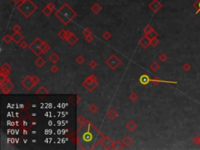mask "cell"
Masks as SVG:
<instances>
[{
  "mask_svg": "<svg viewBox=\"0 0 200 150\" xmlns=\"http://www.w3.org/2000/svg\"><path fill=\"white\" fill-rule=\"evenodd\" d=\"M88 110H89V111H90L91 113H96L98 111V110H99V107H98L96 104H91V105L89 106Z\"/></svg>",
  "mask_w": 200,
  "mask_h": 150,
  "instance_id": "cell-31",
  "label": "cell"
},
{
  "mask_svg": "<svg viewBox=\"0 0 200 150\" xmlns=\"http://www.w3.org/2000/svg\"><path fill=\"white\" fill-rule=\"evenodd\" d=\"M41 12H42V13L45 15L46 17H49L52 13V12H53V9H52L49 6L46 5V6H45L42 9H41Z\"/></svg>",
  "mask_w": 200,
  "mask_h": 150,
  "instance_id": "cell-22",
  "label": "cell"
},
{
  "mask_svg": "<svg viewBox=\"0 0 200 150\" xmlns=\"http://www.w3.org/2000/svg\"><path fill=\"white\" fill-rule=\"evenodd\" d=\"M111 37H112V35H111V34L110 33L109 31H105L104 33L102 34V38L106 40V41H108V40H110V38H111Z\"/></svg>",
  "mask_w": 200,
  "mask_h": 150,
  "instance_id": "cell-34",
  "label": "cell"
},
{
  "mask_svg": "<svg viewBox=\"0 0 200 150\" xmlns=\"http://www.w3.org/2000/svg\"><path fill=\"white\" fill-rule=\"evenodd\" d=\"M106 63L112 70H116L122 63V62L115 54H113L106 60Z\"/></svg>",
  "mask_w": 200,
  "mask_h": 150,
  "instance_id": "cell-5",
  "label": "cell"
},
{
  "mask_svg": "<svg viewBox=\"0 0 200 150\" xmlns=\"http://www.w3.org/2000/svg\"><path fill=\"white\" fill-rule=\"evenodd\" d=\"M145 35L151 40V39H152V38H157L158 34H157V32H156L154 29H152L151 31H149V33H147Z\"/></svg>",
  "mask_w": 200,
  "mask_h": 150,
  "instance_id": "cell-27",
  "label": "cell"
},
{
  "mask_svg": "<svg viewBox=\"0 0 200 150\" xmlns=\"http://www.w3.org/2000/svg\"><path fill=\"white\" fill-rule=\"evenodd\" d=\"M85 57L82 56H78L76 58V62L78 64H83L84 63H85Z\"/></svg>",
  "mask_w": 200,
  "mask_h": 150,
  "instance_id": "cell-39",
  "label": "cell"
},
{
  "mask_svg": "<svg viewBox=\"0 0 200 150\" xmlns=\"http://www.w3.org/2000/svg\"><path fill=\"white\" fill-rule=\"evenodd\" d=\"M8 77L7 76H5V75H3V74H0V82H3V81H5Z\"/></svg>",
  "mask_w": 200,
  "mask_h": 150,
  "instance_id": "cell-51",
  "label": "cell"
},
{
  "mask_svg": "<svg viewBox=\"0 0 200 150\" xmlns=\"http://www.w3.org/2000/svg\"><path fill=\"white\" fill-rule=\"evenodd\" d=\"M139 45L144 48V49H147L149 46H150V39L147 37L145 35L140 39L139 41Z\"/></svg>",
  "mask_w": 200,
  "mask_h": 150,
  "instance_id": "cell-9",
  "label": "cell"
},
{
  "mask_svg": "<svg viewBox=\"0 0 200 150\" xmlns=\"http://www.w3.org/2000/svg\"><path fill=\"white\" fill-rule=\"evenodd\" d=\"M1 70H6V71H10V70H11V67L9 65L8 63H5L1 67Z\"/></svg>",
  "mask_w": 200,
  "mask_h": 150,
  "instance_id": "cell-37",
  "label": "cell"
},
{
  "mask_svg": "<svg viewBox=\"0 0 200 150\" xmlns=\"http://www.w3.org/2000/svg\"><path fill=\"white\" fill-rule=\"evenodd\" d=\"M77 143L82 149H92L101 142L102 134L90 121L78 128Z\"/></svg>",
  "mask_w": 200,
  "mask_h": 150,
  "instance_id": "cell-1",
  "label": "cell"
},
{
  "mask_svg": "<svg viewBox=\"0 0 200 150\" xmlns=\"http://www.w3.org/2000/svg\"><path fill=\"white\" fill-rule=\"evenodd\" d=\"M12 1H13L14 3L17 4V5H19L20 3H21V0H12Z\"/></svg>",
  "mask_w": 200,
  "mask_h": 150,
  "instance_id": "cell-55",
  "label": "cell"
},
{
  "mask_svg": "<svg viewBox=\"0 0 200 150\" xmlns=\"http://www.w3.org/2000/svg\"><path fill=\"white\" fill-rule=\"evenodd\" d=\"M97 65H98V63H97L96 61H94V60H92V61H91V62L89 63V67H90L91 69L96 68V67H97Z\"/></svg>",
  "mask_w": 200,
  "mask_h": 150,
  "instance_id": "cell-46",
  "label": "cell"
},
{
  "mask_svg": "<svg viewBox=\"0 0 200 150\" xmlns=\"http://www.w3.org/2000/svg\"><path fill=\"white\" fill-rule=\"evenodd\" d=\"M158 59H159L160 61L164 63V62L166 61V59H167V56H166V55L165 54V53H161V54H160L159 56H158Z\"/></svg>",
  "mask_w": 200,
  "mask_h": 150,
  "instance_id": "cell-38",
  "label": "cell"
},
{
  "mask_svg": "<svg viewBox=\"0 0 200 150\" xmlns=\"http://www.w3.org/2000/svg\"><path fill=\"white\" fill-rule=\"evenodd\" d=\"M99 85V83L97 82V81H94L91 83L88 84H85L84 85V87H85V88L88 91V92H92L95 88H96Z\"/></svg>",
  "mask_w": 200,
  "mask_h": 150,
  "instance_id": "cell-14",
  "label": "cell"
},
{
  "mask_svg": "<svg viewBox=\"0 0 200 150\" xmlns=\"http://www.w3.org/2000/svg\"><path fill=\"white\" fill-rule=\"evenodd\" d=\"M28 46H29V45H27V42H26L25 41H22L20 43V46L23 49H25Z\"/></svg>",
  "mask_w": 200,
  "mask_h": 150,
  "instance_id": "cell-47",
  "label": "cell"
},
{
  "mask_svg": "<svg viewBox=\"0 0 200 150\" xmlns=\"http://www.w3.org/2000/svg\"><path fill=\"white\" fill-rule=\"evenodd\" d=\"M35 64L38 67H42L45 64V61L41 58V57H38L36 60H35Z\"/></svg>",
  "mask_w": 200,
  "mask_h": 150,
  "instance_id": "cell-28",
  "label": "cell"
},
{
  "mask_svg": "<svg viewBox=\"0 0 200 150\" xmlns=\"http://www.w3.org/2000/svg\"><path fill=\"white\" fill-rule=\"evenodd\" d=\"M78 39H79L78 37L76 35L73 34V33H72L69 37H67L66 38L67 41L68 42L69 45H70V46H73L75 43H77V42L78 41Z\"/></svg>",
  "mask_w": 200,
  "mask_h": 150,
  "instance_id": "cell-11",
  "label": "cell"
},
{
  "mask_svg": "<svg viewBox=\"0 0 200 150\" xmlns=\"http://www.w3.org/2000/svg\"><path fill=\"white\" fill-rule=\"evenodd\" d=\"M25 1H27V0H21V3H23V2H25Z\"/></svg>",
  "mask_w": 200,
  "mask_h": 150,
  "instance_id": "cell-56",
  "label": "cell"
},
{
  "mask_svg": "<svg viewBox=\"0 0 200 150\" xmlns=\"http://www.w3.org/2000/svg\"><path fill=\"white\" fill-rule=\"evenodd\" d=\"M94 40V37L91 35H89L88 36H85V41L87 42H91Z\"/></svg>",
  "mask_w": 200,
  "mask_h": 150,
  "instance_id": "cell-48",
  "label": "cell"
},
{
  "mask_svg": "<svg viewBox=\"0 0 200 150\" xmlns=\"http://www.w3.org/2000/svg\"><path fill=\"white\" fill-rule=\"evenodd\" d=\"M31 78H32V80L34 81V83L35 84H38L39 82H40V79L38 76H36V75H33V76H31Z\"/></svg>",
  "mask_w": 200,
  "mask_h": 150,
  "instance_id": "cell-45",
  "label": "cell"
},
{
  "mask_svg": "<svg viewBox=\"0 0 200 150\" xmlns=\"http://www.w3.org/2000/svg\"><path fill=\"white\" fill-rule=\"evenodd\" d=\"M77 121H78V127H80L83 126L84 124H85L88 121H87L82 115H80V116H78V117Z\"/></svg>",
  "mask_w": 200,
  "mask_h": 150,
  "instance_id": "cell-23",
  "label": "cell"
},
{
  "mask_svg": "<svg viewBox=\"0 0 200 150\" xmlns=\"http://www.w3.org/2000/svg\"><path fill=\"white\" fill-rule=\"evenodd\" d=\"M153 28L152 27V26L151 25H147L144 29H143V31H144V33H145V35H146L147 33H149V31H151L152 30Z\"/></svg>",
  "mask_w": 200,
  "mask_h": 150,
  "instance_id": "cell-43",
  "label": "cell"
},
{
  "mask_svg": "<svg viewBox=\"0 0 200 150\" xmlns=\"http://www.w3.org/2000/svg\"><path fill=\"white\" fill-rule=\"evenodd\" d=\"M21 84L23 85V87L27 91H30V89H32L36 85L34 83L32 78H31L30 75H27V76L21 81Z\"/></svg>",
  "mask_w": 200,
  "mask_h": 150,
  "instance_id": "cell-6",
  "label": "cell"
},
{
  "mask_svg": "<svg viewBox=\"0 0 200 150\" xmlns=\"http://www.w3.org/2000/svg\"><path fill=\"white\" fill-rule=\"evenodd\" d=\"M193 7L195 9V14H198L200 13V0H195V1L192 4Z\"/></svg>",
  "mask_w": 200,
  "mask_h": 150,
  "instance_id": "cell-26",
  "label": "cell"
},
{
  "mask_svg": "<svg viewBox=\"0 0 200 150\" xmlns=\"http://www.w3.org/2000/svg\"><path fill=\"white\" fill-rule=\"evenodd\" d=\"M10 71H6V70H1V71H0V74H3V75H5V76H9V74Z\"/></svg>",
  "mask_w": 200,
  "mask_h": 150,
  "instance_id": "cell-50",
  "label": "cell"
},
{
  "mask_svg": "<svg viewBox=\"0 0 200 150\" xmlns=\"http://www.w3.org/2000/svg\"><path fill=\"white\" fill-rule=\"evenodd\" d=\"M36 94L38 95H49V91L44 87V86H41L37 91H36Z\"/></svg>",
  "mask_w": 200,
  "mask_h": 150,
  "instance_id": "cell-20",
  "label": "cell"
},
{
  "mask_svg": "<svg viewBox=\"0 0 200 150\" xmlns=\"http://www.w3.org/2000/svg\"><path fill=\"white\" fill-rule=\"evenodd\" d=\"M49 59L52 63H57L59 60V56L56 54V53L53 52V53H52V54L50 55V56L49 57Z\"/></svg>",
  "mask_w": 200,
  "mask_h": 150,
  "instance_id": "cell-24",
  "label": "cell"
},
{
  "mask_svg": "<svg viewBox=\"0 0 200 150\" xmlns=\"http://www.w3.org/2000/svg\"><path fill=\"white\" fill-rule=\"evenodd\" d=\"M126 127H127L130 131L133 132V131H135L136 128L138 127V125H137V124H136L134 121H130L127 124V125H126Z\"/></svg>",
  "mask_w": 200,
  "mask_h": 150,
  "instance_id": "cell-18",
  "label": "cell"
},
{
  "mask_svg": "<svg viewBox=\"0 0 200 150\" xmlns=\"http://www.w3.org/2000/svg\"><path fill=\"white\" fill-rule=\"evenodd\" d=\"M102 6L98 4V3H94L91 6V11L95 13V14H99L100 13V11L102 10Z\"/></svg>",
  "mask_w": 200,
  "mask_h": 150,
  "instance_id": "cell-15",
  "label": "cell"
},
{
  "mask_svg": "<svg viewBox=\"0 0 200 150\" xmlns=\"http://www.w3.org/2000/svg\"><path fill=\"white\" fill-rule=\"evenodd\" d=\"M40 49H41V53H46V52L50 49V46L49 45L48 42L43 41L42 43H41V45Z\"/></svg>",
  "mask_w": 200,
  "mask_h": 150,
  "instance_id": "cell-19",
  "label": "cell"
},
{
  "mask_svg": "<svg viewBox=\"0 0 200 150\" xmlns=\"http://www.w3.org/2000/svg\"><path fill=\"white\" fill-rule=\"evenodd\" d=\"M82 33L85 36H88L89 35H91V31L88 27H86L82 31Z\"/></svg>",
  "mask_w": 200,
  "mask_h": 150,
  "instance_id": "cell-41",
  "label": "cell"
},
{
  "mask_svg": "<svg viewBox=\"0 0 200 150\" xmlns=\"http://www.w3.org/2000/svg\"><path fill=\"white\" fill-rule=\"evenodd\" d=\"M151 82H152L155 85L160 84V83H166V84H177V81H164V80H160L158 78H154L153 79H151Z\"/></svg>",
  "mask_w": 200,
  "mask_h": 150,
  "instance_id": "cell-13",
  "label": "cell"
},
{
  "mask_svg": "<svg viewBox=\"0 0 200 150\" xmlns=\"http://www.w3.org/2000/svg\"><path fill=\"white\" fill-rule=\"evenodd\" d=\"M43 41H41V39L40 38H36L35 39V41L32 42L31 44H30L28 46L30 50L34 52L35 54L38 56H39L41 54V49H40V47H41V45Z\"/></svg>",
  "mask_w": 200,
  "mask_h": 150,
  "instance_id": "cell-4",
  "label": "cell"
},
{
  "mask_svg": "<svg viewBox=\"0 0 200 150\" xmlns=\"http://www.w3.org/2000/svg\"><path fill=\"white\" fill-rule=\"evenodd\" d=\"M1 87H5V88H6L7 89H9V91H11V90L14 88V84L9 81L7 82L5 85H3V86H1Z\"/></svg>",
  "mask_w": 200,
  "mask_h": 150,
  "instance_id": "cell-33",
  "label": "cell"
},
{
  "mask_svg": "<svg viewBox=\"0 0 200 150\" xmlns=\"http://www.w3.org/2000/svg\"><path fill=\"white\" fill-rule=\"evenodd\" d=\"M192 142L195 144V145H200V136L198 135H196L192 139Z\"/></svg>",
  "mask_w": 200,
  "mask_h": 150,
  "instance_id": "cell-42",
  "label": "cell"
},
{
  "mask_svg": "<svg viewBox=\"0 0 200 150\" xmlns=\"http://www.w3.org/2000/svg\"><path fill=\"white\" fill-rule=\"evenodd\" d=\"M89 78L94 81H97V77H96V75H95V74H91Z\"/></svg>",
  "mask_w": 200,
  "mask_h": 150,
  "instance_id": "cell-54",
  "label": "cell"
},
{
  "mask_svg": "<svg viewBox=\"0 0 200 150\" xmlns=\"http://www.w3.org/2000/svg\"><path fill=\"white\" fill-rule=\"evenodd\" d=\"M12 40H13V38H12V36H10L9 35H6L3 37V41H4V42H6V43H7V44H9Z\"/></svg>",
  "mask_w": 200,
  "mask_h": 150,
  "instance_id": "cell-36",
  "label": "cell"
},
{
  "mask_svg": "<svg viewBox=\"0 0 200 150\" xmlns=\"http://www.w3.org/2000/svg\"><path fill=\"white\" fill-rule=\"evenodd\" d=\"M17 9L24 17L29 18L36 11L38 7L31 0H27V1L20 3L17 6Z\"/></svg>",
  "mask_w": 200,
  "mask_h": 150,
  "instance_id": "cell-3",
  "label": "cell"
},
{
  "mask_svg": "<svg viewBox=\"0 0 200 150\" xmlns=\"http://www.w3.org/2000/svg\"><path fill=\"white\" fill-rule=\"evenodd\" d=\"M55 16L63 24L67 25L77 16V12L74 11L67 3H64L55 13Z\"/></svg>",
  "mask_w": 200,
  "mask_h": 150,
  "instance_id": "cell-2",
  "label": "cell"
},
{
  "mask_svg": "<svg viewBox=\"0 0 200 150\" xmlns=\"http://www.w3.org/2000/svg\"><path fill=\"white\" fill-rule=\"evenodd\" d=\"M9 81H10V80H9V78H6L5 81H3V82H0V86H3V85H5V84H6L7 82H9Z\"/></svg>",
  "mask_w": 200,
  "mask_h": 150,
  "instance_id": "cell-53",
  "label": "cell"
},
{
  "mask_svg": "<svg viewBox=\"0 0 200 150\" xmlns=\"http://www.w3.org/2000/svg\"><path fill=\"white\" fill-rule=\"evenodd\" d=\"M106 116H107V117H108L110 120L113 121V120L116 118V117L118 116V113H117V112L114 109H110V110L107 112Z\"/></svg>",
  "mask_w": 200,
  "mask_h": 150,
  "instance_id": "cell-16",
  "label": "cell"
},
{
  "mask_svg": "<svg viewBox=\"0 0 200 150\" xmlns=\"http://www.w3.org/2000/svg\"><path fill=\"white\" fill-rule=\"evenodd\" d=\"M51 71L53 73H57L58 72V70H59V68L56 66V65H53L52 66V67H51Z\"/></svg>",
  "mask_w": 200,
  "mask_h": 150,
  "instance_id": "cell-49",
  "label": "cell"
},
{
  "mask_svg": "<svg viewBox=\"0 0 200 150\" xmlns=\"http://www.w3.org/2000/svg\"><path fill=\"white\" fill-rule=\"evenodd\" d=\"M100 144L105 149H111V148H113L114 142H113V140L110 137H108V136L105 137L104 136L102 139Z\"/></svg>",
  "mask_w": 200,
  "mask_h": 150,
  "instance_id": "cell-8",
  "label": "cell"
},
{
  "mask_svg": "<svg viewBox=\"0 0 200 150\" xmlns=\"http://www.w3.org/2000/svg\"><path fill=\"white\" fill-rule=\"evenodd\" d=\"M129 99H130L131 101L135 102L137 99H139V95H137V93H135V92H132V93L130 95V96H129Z\"/></svg>",
  "mask_w": 200,
  "mask_h": 150,
  "instance_id": "cell-35",
  "label": "cell"
},
{
  "mask_svg": "<svg viewBox=\"0 0 200 150\" xmlns=\"http://www.w3.org/2000/svg\"><path fill=\"white\" fill-rule=\"evenodd\" d=\"M12 29L14 32H20V31H21V27H20L19 24H15L12 27Z\"/></svg>",
  "mask_w": 200,
  "mask_h": 150,
  "instance_id": "cell-44",
  "label": "cell"
},
{
  "mask_svg": "<svg viewBox=\"0 0 200 150\" xmlns=\"http://www.w3.org/2000/svg\"><path fill=\"white\" fill-rule=\"evenodd\" d=\"M139 82L141 83V84H142V85H144V86H145V85H147L149 82H151V79L149 78L148 74L144 73V74H142V76L139 78Z\"/></svg>",
  "mask_w": 200,
  "mask_h": 150,
  "instance_id": "cell-12",
  "label": "cell"
},
{
  "mask_svg": "<svg viewBox=\"0 0 200 150\" xmlns=\"http://www.w3.org/2000/svg\"><path fill=\"white\" fill-rule=\"evenodd\" d=\"M122 142H123V144L124 145V146H126V147H129V146H131V145H132V143H133V140L131 138V137H129V136H126V137L124 138Z\"/></svg>",
  "mask_w": 200,
  "mask_h": 150,
  "instance_id": "cell-21",
  "label": "cell"
},
{
  "mask_svg": "<svg viewBox=\"0 0 200 150\" xmlns=\"http://www.w3.org/2000/svg\"><path fill=\"white\" fill-rule=\"evenodd\" d=\"M149 7L154 13H156L162 9L163 4L160 3V0H152V1L149 4Z\"/></svg>",
  "mask_w": 200,
  "mask_h": 150,
  "instance_id": "cell-7",
  "label": "cell"
},
{
  "mask_svg": "<svg viewBox=\"0 0 200 150\" xmlns=\"http://www.w3.org/2000/svg\"><path fill=\"white\" fill-rule=\"evenodd\" d=\"M160 64L158 63L157 62H152L151 64H150V68L153 71H157L158 70L160 69Z\"/></svg>",
  "mask_w": 200,
  "mask_h": 150,
  "instance_id": "cell-29",
  "label": "cell"
},
{
  "mask_svg": "<svg viewBox=\"0 0 200 150\" xmlns=\"http://www.w3.org/2000/svg\"><path fill=\"white\" fill-rule=\"evenodd\" d=\"M70 102L73 105V106H75V105H78V103L81 102V98L79 97V96L78 95H73L70 96V98L69 99Z\"/></svg>",
  "mask_w": 200,
  "mask_h": 150,
  "instance_id": "cell-17",
  "label": "cell"
},
{
  "mask_svg": "<svg viewBox=\"0 0 200 150\" xmlns=\"http://www.w3.org/2000/svg\"><path fill=\"white\" fill-rule=\"evenodd\" d=\"M191 68H192V66H191L188 63H184L183 66H182V69H183L184 71H189V70H191Z\"/></svg>",
  "mask_w": 200,
  "mask_h": 150,
  "instance_id": "cell-40",
  "label": "cell"
},
{
  "mask_svg": "<svg viewBox=\"0 0 200 150\" xmlns=\"http://www.w3.org/2000/svg\"><path fill=\"white\" fill-rule=\"evenodd\" d=\"M47 6H49V7H50L52 9H55V7H56V6H55V5H54V3H52V2L49 3L47 4Z\"/></svg>",
  "mask_w": 200,
  "mask_h": 150,
  "instance_id": "cell-52",
  "label": "cell"
},
{
  "mask_svg": "<svg viewBox=\"0 0 200 150\" xmlns=\"http://www.w3.org/2000/svg\"><path fill=\"white\" fill-rule=\"evenodd\" d=\"M13 41L16 44H20L24 39V35L20 32H14V34L12 35Z\"/></svg>",
  "mask_w": 200,
  "mask_h": 150,
  "instance_id": "cell-10",
  "label": "cell"
},
{
  "mask_svg": "<svg viewBox=\"0 0 200 150\" xmlns=\"http://www.w3.org/2000/svg\"><path fill=\"white\" fill-rule=\"evenodd\" d=\"M124 145L123 144V142L117 140V141H116V142H114L113 146V148L115 149V150H120V149H122V148H124Z\"/></svg>",
  "mask_w": 200,
  "mask_h": 150,
  "instance_id": "cell-25",
  "label": "cell"
},
{
  "mask_svg": "<svg viewBox=\"0 0 200 150\" xmlns=\"http://www.w3.org/2000/svg\"><path fill=\"white\" fill-rule=\"evenodd\" d=\"M159 43H160V41L158 40L157 38H154L150 40V45L152 47H156L158 45H159Z\"/></svg>",
  "mask_w": 200,
  "mask_h": 150,
  "instance_id": "cell-32",
  "label": "cell"
},
{
  "mask_svg": "<svg viewBox=\"0 0 200 150\" xmlns=\"http://www.w3.org/2000/svg\"><path fill=\"white\" fill-rule=\"evenodd\" d=\"M58 36L59 37V38H61V39H65L66 40V38H67V30H64V29H62L59 33H58Z\"/></svg>",
  "mask_w": 200,
  "mask_h": 150,
  "instance_id": "cell-30",
  "label": "cell"
}]
</instances>
